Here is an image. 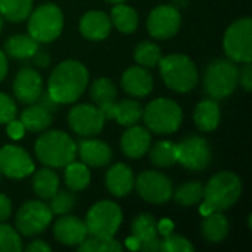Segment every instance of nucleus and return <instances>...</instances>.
<instances>
[{
	"mask_svg": "<svg viewBox=\"0 0 252 252\" xmlns=\"http://www.w3.org/2000/svg\"><path fill=\"white\" fill-rule=\"evenodd\" d=\"M89 83V71L78 61H63L52 71L47 81V93L59 103H72L81 97Z\"/></svg>",
	"mask_w": 252,
	"mask_h": 252,
	"instance_id": "f257e3e1",
	"label": "nucleus"
},
{
	"mask_svg": "<svg viewBox=\"0 0 252 252\" xmlns=\"http://www.w3.org/2000/svg\"><path fill=\"white\" fill-rule=\"evenodd\" d=\"M241 195L242 182L235 173H217L204 186V205L201 213L205 216L213 211H226L239 201Z\"/></svg>",
	"mask_w": 252,
	"mask_h": 252,
	"instance_id": "f03ea898",
	"label": "nucleus"
},
{
	"mask_svg": "<svg viewBox=\"0 0 252 252\" xmlns=\"http://www.w3.org/2000/svg\"><path fill=\"white\" fill-rule=\"evenodd\" d=\"M34 151L37 159L44 165L50 168H63L75 159L77 145L69 134L59 130H50L37 139Z\"/></svg>",
	"mask_w": 252,
	"mask_h": 252,
	"instance_id": "7ed1b4c3",
	"label": "nucleus"
},
{
	"mask_svg": "<svg viewBox=\"0 0 252 252\" xmlns=\"http://www.w3.org/2000/svg\"><path fill=\"white\" fill-rule=\"evenodd\" d=\"M159 72L165 86L177 93H188L198 83V69L186 55L174 53L159 61Z\"/></svg>",
	"mask_w": 252,
	"mask_h": 252,
	"instance_id": "20e7f679",
	"label": "nucleus"
},
{
	"mask_svg": "<svg viewBox=\"0 0 252 252\" xmlns=\"http://www.w3.org/2000/svg\"><path fill=\"white\" fill-rule=\"evenodd\" d=\"M239 84V69L230 59H216L208 63L204 72V90L214 99L230 96Z\"/></svg>",
	"mask_w": 252,
	"mask_h": 252,
	"instance_id": "39448f33",
	"label": "nucleus"
},
{
	"mask_svg": "<svg viewBox=\"0 0 252 252\" xmlns=\"http://www.w3.org/2000/svg\"><path fill=\"white\" fill-rule=\"evenodd\" d=\"M142 118L149 131L157 134H171L179 130L183 120V112L174 100L159 97L148 103L143 109Z\"/></svg>",
	"mask_w": 252,
	"mask_h": 252,
	"instance_id": "423d86ee",
	"label": "nucleus"
},
{
	"mask_svg": "<svg viewBox=\"0 0 252 252\" xmlns=\"http://www.w3.org/2000/svg\"><path fill=\"white\" fill-rule=\"evenodd\" d=\"M63 28L62 10L53 3H44L28 18V34L38 43H50L56 40Z\"/></svg>",
	"mask_w": 252,
	"mask_h": 252,
	"instance_id": "0eeeda50",
	"label": "nucleus"
},
{
	"mask_svg": "<svg viewBox=\"0 0 252 252\" xmlns=\"http://www.w3.org/2000/svg\"><path fill=\"white\" fill-rule=\"evenodd\" d=\"M87 233L97 238H114L123 223V211L112 201H99L87 211Z\"/></svg>",
	"mask_w": 252,
	"mask_h": 252,
	"instance_id": "6e6552de",
	"label": "nucleus"
},
{
	"mask_svg": "<svg viewBox=\"0 0 252 252\" xmlns=\"http://www.w3.org/2000/svg\"><path fill=\"white\" fill-rule=\"evenodd\" d=\"M223 47L226 56L235 63L252 61V19L250 16L235 21L224 32Z\"/></svg>",
	"mask_w": 252,
	"mask_h": 252,
	"instance_id": "1a4fd4ad",
	"label": "nucleus"
},
{
	"mask_svg": "<svg viewBox=\"0 0 252 252\" xmlns=\"http://www.w3.org/2000/svg\"><path fill=\"white\" fill-rule=\"evenodd\" d=\"M53 213L41 201H28L16 213L15 224L21 235L35 236L43 233L52 223Z\"/></svg>",
	"mask_w": 252,
	"mask_h": 252,
	"instance_id": "9d476101",
	"label": "nucleus"
},
{
	"mask_svg": "<svg viewBox=\"0 0 252 252\" xmlns=\"http://www.w3.org/2000/svg\"><path fill=\"white\" fill-rule=\"evenodd\" d=\"M139 196L151 204H165L173 196L171 180L159 171H143L134 180Z\"/></svg>",
	"mask_w": 252,
	"mask_h": 252,
	"instance_id": "9b49d317",
	"label": "nucleus"
},
{
	"mask_svg": "<svg viewBox=\"0 0 252 252\" xmlns=\"http://www.w3.org/2000/svg\"><path fill=\"white\" fill-rule=\"evenodd\" d=\"M177 162L190 171H202L211 162L210 143L199 136H189L176 143Z\"/></svg>",
	"mask_w": 252,
	"mask_h": 252,
	"instance_id": "f8f14e48",
	"label": "nucleus"
},
{
	"mask_svg": "<svg viewBox=\"0 0 252 252\" xmlns=\"http://www.w3.org/2000/svg\"><path fill=\"white\" fill-rule=\"evenodd\" d=\"M68 124L75 134L81 137H93L102 131L105 126V115L99 106L80 103L69 111Z\"/></svg>",
	"mask_w": 252,
	"mask_h": 252,
	"instance_id": "ddd939ff",
	"label": "nucleus"
},
{
	"mask_svg": "<svg viewBox=\"0 0 252 252\" xmlns=\"http://www.w3.org/2000/svg\"><path fill=\"white\" fill-rule=\"evenodd\" d=\"M180 24L182 16L179 9L171 4H161L149 13L148 31L154 38L167 40L179 31Z\"/></svg>",
	"mask_w": 252,
	"mask_h": 252,
	"instance_id": "4468645a",
	"label": "nucleus"
},
{
	"mask_svg": "<svg viewBox=\"0 0 252 252\" xmlns=\"http://www.w3.org/2000/svg\"><path fill=\"white\" fill-rule=\"evenodd\" d=\"M35 165L22 148L4 145L0 149V173L9 179H24L32 174Z\"/></svg>",
	"mask_w": 252,
	"mask_h": 252,
	"instance_id": "2eb2a0df",
	"label": "nucleus"
},
{
	"mask_svg": "<svg viewBox=\"0 0 252 252\" xmlns=\"http://www.w3.org/2000/svg\"><path fill=\"white\" fill-rule=\"evenodd\" d=\"M13 94L25 105L35 103L43 92V80L32 68H22L13 78Z\"/></svg>",
	"mask_w": 252,
	"mask_h": 252,
	"instance_id": "dca6fc26",
	"label": "nucleus"
},
{
	"mask_svg": "<svg viewBox=\"0 0 252 252\" xmlns=\"http://www.w3.org/2000/svg\"><path fill=\"white\" fill-rule=\"evenodd\" d=\"M100 111L105 115V120H117L120 126L130 127L139 123L143 114V108L134 99H124L118 103L109 102L100 106Z\"/></svg>",
	"mask_w": 252,
	"mask_h": 252,
	"instance_id": "f3484780",
	"label": "nucleus"
},
{
	"mask_svg": "<svg viewBox=\"0 0 252 252\" xmlns=\"http://www.w3.org/2000/svg\"><path fill=\"white\" fill-rule=\"evenodd\" d=\"M53 235L59 244H63L66 247H78L87 233L86 223L74 216H65L58 219V221L53 226Z\"/></svg>",
	"mask_w": 252,
	"mask_h": 252,
	"instance_id": "a211bd4d",
	"label": "nucleus"
},
{
	"mask_svg": "<svg viewBox=\"0 0 252 252\" xmlns=\"http://www.w3.org/2000/svg\"><path fill=\"white\" fill-rule=\"evenodd\" d=\"M152 136L146 127L142 126H130L128 130L121 137V151L130 159L142 158L151 148Z\"/></svg>",
	"mask_w": 252,
	"mask_h": 252,
	"instance_id": "6ab92c4d",
	"label": "nucleus"
},
{
	"mask_svg": "<svg viewBox=\"0 0 252 252\" xmlns=\"http://www.w3.org/2000/svg\"><path fill=\"white\" fill-rule=\"evenodd\" d=\"M77 152L81 162L87 167H105L112 159V149L102 140L97 139H84L77 145Z\"/></svg>",
	"mask_w": 252,
	"mask_h": 252,
	"instance_id": "aec40b11",
	"label": "nucleus"
},
{
	"mask_svg": "<svg viewBox=\"0 0 252 252\" xmlns=\"http://www.w3.org/2000/svg\"><path fill=\"white\" fill-rule=\"evenodd\" d=\"M80 32L92 41L105 40L111 32V18L102 10H90L80 19Z\"/></svg>",
	"mask_w": 252,
	"mask_h": 252,
	"instance_id": "412c9836",
	"label": "nucleus"
},
{
	"mask_svg": "<svg viewBox=\"0 0 252 252\" xmlns=\"http://www.w3.org/2000/svg\"><path fill=\"white\" fill-rule=\"evenodd\" d=\"M121 86L130 96L145 97L154 89V78L145 66H131L123 74Z\"/></svg>",
	"mask_w": 252,
	"mask_h": 252,
	"instance_id": "4be33fe9",
	"label": "nucleus"
},
{
	"mask_svg": "<svg viewBox=\"0 0 252 252\" xmlns=\"http://www.w3.org/2000/svg\"><path fill=\"white\" fill-rule=\"evenodd\" d=\"M105 185H106V189L114 196H118V198L127 196L134 188L133 170L128 165L123 164V162H118V164L112 165L106 171Z\"/></svg>",
	"mask_w": 252,
	"mask_h": 252,
	"instance_id": "5701e85b",
	"label": "nucleus"
},
{
	"mask_svg": "<svg viewBox=\"0 0 252 252\" xmlns=\"http://www.w3.org/2000/svg\"><path fill=\"white\" fill-rule=\"evenodd\" d=\"M201 233L210 244H220L229 235V221L221 211H213L204 216Z\"/></svg>",
	"mask_w": 252,
	"mask_h": 252,
	"instance_id": "b1692460",
	"label": "nucleus"
},
{
	"mask_svg": "<svg viewBox=\"0 0 252 252\" xmlns=\"http://www.w3.org/2000/svg\"><path fill=\"white\" fill-rule=\"evenodd\" d=\"M221 111L214 99H205L199 102L193 112V121L201 131H214L220 124Z\"/></svg>",
	"mask_w": 252,
	"mask_h": 252,
	"instance_id": "393cba45",
	"label": "nucleus"
},
{
	"mask_svg": "<svg viewBox=\"0 0 252 252\" xmlns=\"http://www.w3.org/2000/svg\"><path fill=\"white\" fill-rule=\"evenodd\" d=\"M38 49V41H35L30 34H16L6 40L4 52L13 59H30Z\"/></svg>",
	"mask_w": 252,
	"mask_h": 252,
	"instance_id": "a878e982",
	"label": "nucleus"
},
{
	"mask_svg": "<svg viewBox=\"0 0 252 252\" xmlns=\"http://www.w3.org/2000/svg\"><path fill=\"white\" fill-rule=\"evenodd\" d=\"M32 189L34 193L41 199H50L59 190V177L50 168H40L34 173L32 177Z\"/></svg>",
	"mask_w": 252,
	"mask_h": 252,
	"instance_id": "bb28decb",
	"label": "nucleus"
},
{
	"mask_svg": "<svg viewBox=\"0 0 252 252\" xmlns=\"http://www.w3.org/2000/svg\"><path fill=\"white\" fill-rule=\"evenodd\" d=\"M159 236L158 221L151 214H140L131 224V238L136 242V250L148 241Z\"/></svg>",
	"mask_w": 252,
	"mask_h": 252,
	"instance_id": "cd10ccee",
	"label": "nucleus"
},
{
	"mask_svg": "<svg viewBox=\"0 0 252 252\" xmlns=\"http://www.w3.org/2000/svg\"><path fill=\"white\" fill-rule=\"evenodd\" d=\"M111 24L121 32L131 34L137 30L139 25V15L137 12L123 3H117L111 10Z\"/></svg>",
	"mask_w": 252,
	"mask_h": 252,
	"instance_id": "c85d7f7f",
	"label": "nucleus"
},
{
	"mask_svg": "<svg viewBox=\"0 0 252 252\" xmlns=\"http://www.w3.org/2000/svg\"><path fill=\"white\" fill-rule=\"evenodd\" d=\"M21 123L24 124L25 130L28 131H44L52 124V112H49L46 108L37 105L28 106L21 114Z\"/></svg>",
	"mask_w": 252,
	"mask_h": 252,
	"instance_id": "c756f323",
	"label": "nucleus"
},
{
	"mask_svg": "<svg viewBox=\"0 0 252 252\" xmlns=\"http://www.w3.org/2000/svg\"><path fill=\"white\" fill-rule=\"evenodd\" d=\"M63 168H65V174H63L65 185L69 188V190L80 192V190H84L90 185V179H92L90 170L84 162L71 161Z\"/></svg>",
	"mask_w": 252,
	"mask_h": 252,
	"instance_id": "7c9ffc66",
	"label": "nucleus"
},
{
	"mask_svg": "<svg viewBox=\"0 0 252 252\" xmlns=\"http://www.w3.org/2000/svg\"><path fill=\"white\" fill-rule=\"evenodd\" d=\"M149 158H151V162L155 167H159V168H165V167L174 165L177 162L176 143H173L170 140H159V142H157L151 148Z\"/></svg>",
	"mask_w": 252,
	"mask_h": 252,
	"instance_id": "2f4dec72",
	"label": "nucleus"
},
{
	"mask_svg": "<svg viewBox=\"0 0 252 252\" xmlns=\"http://www.w3.org/2000/svg\"><path fill=\"white\" fill-rule=\"evenodd\" d=\"M32 0H0V15L10 22H21L30 16Z\"/></svg>",
	"mask_w": 252,
	"mask_h": 252,
	"instance_id": "473e14b6",
	"label": "nucleus"
},
{
	"mask_svg": "<svg viewBox=\"0 0 252 252\" xmlns=\"http://www.w3.org/2000/svg\"><path fill=\"white\" fill-rule=\"evenodd\" d=\"M174 201L182 207H192L202 201L204 198V185L199 182H188L177 188L173 192Z\"/></svg>",
	"mask_w": 252,
	"mask_h": 252,
	"instance_id": "72a5a7b5",
	"label": "nucleus"
},
{
	"mask_svg": "<svg viewBox=\"0 0 252 252\" xmlns=\"http://www.w3.org/2000/svg\"><path fill=\"white\" fill-rule=\"evenodd\" d=\"M90 97L92 100L100 108L102 105H106L109 102H114L117 97V87L109 78H97L93 81L90 87Z\"/></svg>",
	"mask_w": 252,
	"mask_h": 252,
	"instance_id": "f704fd0d",
	"label": "nucleus"
},
{
	"mask_svg": "<svg viewBox=\"0 0 252 252\" xmlns=\"http://www.w3.org/2000/svg\"><path fill=\"white\" fill-rule=\"evenodd\" d=\"M134 59L140 66L145 68H154L161 61V49L158 44L152 41H142L134 49Z\"/></svg>",
	"mask_w": 252,
	"mask_h": 252,
	"instance_id": "c9c22d12",
	"label": "nucleus"
},
{
	"mask_svg": "<svg viewBox=\"0 0 252 252\" xmlns=\"http://www.w3.org/2000/svg\"><path fill=\"white\" fill-rule=\"evenodd\" d=\"M81 252H118L123 251V245L114 238H97L87 235L86 239L78 245Z\"/></svg>",
	"mask_w": 252,
	"mask_h": 252,
	"instance_id": "e433bc0d",
	"label": "nucleus"
},
{
	"mask_svg": "<svg viewBox=\"0 0 252 252\" xmlns=\"http://www.w3.org/2000/svg\"><path fill=\"white\" fill-rule=\"evenodd\" d=\"M75 205V196L72 193V190H58L52 198H50V204L49 208L53 214L56 216H63L66 213H69Z\"/></svg>",
	"mask_w": 252,
	"mask_h": 252,
	"instance_id": "4c0bfd02",
	"label": "nucleus"
},
{
	"mask_svg": "<svg viewBox=\"0 0 252 252\" xmlns=\"http://www.w3.org/2000/svg\"><path fill=\"white\" fill-rule=\"evenodd\" d=\"M22 241L19 233L9 224H0V252H21Z\"/></svg>",
	"mask_w": 252,
	"mask_h": 252,
	"instance_id": "58836bf2",
	"label": "nucleus"
},
{
	"mask_svg": "<svg viewBox=\"0 0 252 252\" xmlns=\"http://www.w3.org/2000/svg\"><path fill=\"white\" fill-rule=\"evenodd\" d=\"M193 245L180 235L167 233L162 238V251L164 252H189L193 251Z\"/></svg>",
	"mask_w": 252,
	"mask_h": 252,
	"instance_id": "ea45409f",
	"label": "nucleus"
},
{
	"mask_svg": "<svg viewBox=\"0 0 252 252\" xmlns=\"http://www.w3.org/2000/svg\"><path fill=\"white\" fill-rule=\"evenodd\" d=\"M15 117H16L15 100L9 94L0 92V124H6Z\"/></svg>",
	"mask_w": 252,
	"mask_h": 252,
	"instance_id": "a19ab883",
	"label": "nucleus"
},
{
	"mask_svg": "<svg viewBox=\"0 0 252 252\" xmlns=\"http://www.w3.org/2000/svg\"><path fill=\"white\" fill-rule=\"evenodd\" d=\"M6 131H7V134H9L10 139L19 140V139L24 137L25 127H24V124L21 123V120L18 121V120L13 118V120H10L9 123H6Z\"/></svg>",
	"mask_w": 252,
	"mask_h": 252,
	"instance_id": "79ce46f5",
	"label": "nucleus"
},
{
	"mask_svg": "<svg viewBox=\"0 0 252 252\" xmlns=\"http://www.w3.org/2000/svg\"><path fill=\"white\" fill-rule=\"evenodd\" d=\"M239 83L244 87L245 92L252 90V65L251 62H247L244 69L239 72Z\"/></svg>",
	"mask_w": 252,
	"mask_h": 252,
	"instance_id": "37998d69",
	"label": "nucleus"
},
{
	"mask_svg": "<svg viewBox=\"0 0 252 252\" xmlns=\"http://www.w3.org/2000/svg\"><path fill=\"white\" fill-rule=\"evenodd\" d=\"M37 103H38L40 106L46 108L49 112H55V111L58 109V106H59V103H56V102L50 97V94L47 93V90H46V92H41L40 97L37 99Z\"/></svg>",
	"mask_w": 252,
	"mask_h": 252,
	"instance_id": "c03bdc74",
	"label": "nucleus"
},
{
	"mask_svg": "<svg viewBox=\"0 0 252 252\" xmlns=\"http://www.w3.org/2000/svg\"><path fill=\"white\" fill-rule=\"evenodd\" d=\"M10 214H12V202L6 195L0 193V221L7 220Z\"/></svg>",
	"mask_w": 252,
	"mask_h": 252,
	"instance_id": "a18cd8bd",
	"label": "nucleus"
},
{
	"mask_svg": "<svg viewBox=\"0 0 252 252\" xmlns=\"http://www.w3.org/2000/svg\"><path fill=\"white\" fill-rule=\"evenodd\" d=\"M139 251L145 252H159L162 251V238H155L152 241H148L139 247Z\"/></svg>",
	"mask_w": 252,
	"mask_h": 252,
	"instance_id": "49530a36",
	"label": "nucleus"
},
{
	"mask_svg": "<svg viewBox=\"0 0 252 252\" xmlns=\"http://www.w3.org/2000/svg\"><path fill=\"white\" fill-rule=\"evenodd\" d=\"M34 61H35V65L37 66H41V68H46L49 65V53L46 50H38L34 53Z\"/></svg>",
	"mask_w": 252,
	"mask_h": 252,
	"instance_id": "de8ad7c7",
	"label": "nucleus"
},
{
	"mask_svg": "<svg viewBox=\"0 0 252 252\" xmlns=\"http://www.w3.org/2000/svg\"><path fill=\"white\" fill-rule=\"evenodd\" d=\"M50 250L52 248L43 241H32L30 245H27V251L30 252H49Z\"/></svg>",
	"mask_w": 252,
	"mask_h": 252,
	"instance_id": "09e8293b",
	"label": "nucleus"
},
{
	"mask_svg": "<svg viewBox=\"0 0 252 252\" xmlns=\"http://www.w3.org/2000/svg\"><path fill=\"white\" fill-rule=\"evenodd\" d=\"M6 74H7V59H6L4 52L0 50V81L4 80Z\"/></svg>",
	"mask_w": 252,
	"mask_h": 252,
	"instance_id": "8fccbe9b",
	"label": "nucleus"
},
{
	"mask_svg": "<svg viewBox=\"0 0 252 252\" xmlns=\"http://www.w3.org/2000/svg\"><path fill=\"white\" fill-rule=\"evenodd\" d=\"M106 1H111V3H123L126 0H106Z\"/></svg>",
	"mask_w": 252,
	"mask_h": 252,
	"instance_id": "3c124183",
	"label": "nucleus"
},
{
	"mask_svg": "<svg viewBox=\"0 0 252 252\" xmlns=\"http://www.w3.org/2000/svg\"><path fill=\"white\" fill-rule=\"evenodd\" d=\"M1 28H3V18L0 15V34H1Z\"/></svg>",
	"mask_w": 252,
	"mask_h": 252,
	"instance_id": "603ef678",
	"label": "nucleus"
}]
</instances>
